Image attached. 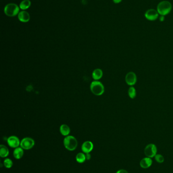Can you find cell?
Listing matches in <instances>:
<instances>
[{
  "label": "cell",
  "mask_w": 173,
  "mask_h": 173,
  "mask_svg": "<svg viewBox=\"0 0 173 173\" xmlns=\"http://www.w3.org/2000/svg\"><path fill=\"white\" fill-rule=\"evenodd\" d=\"M159 15L166 16L169 14L172 10V5L168 1H163L159 2L156 8Z\"/></svg>",
  "instance_id": "1"
},
{
  "label": "cell",
  "mask_w": 173,
  "mask_h": 173,
  "mask_svg": "<svg viewBox=\"0 0 173 173\" xmlns=\"http://www.w3.org/2000/svg\"><path fill=\"white\" fill-rule=\"evenodd\" d=\"M64 145L67 150L73 151L76 149L78 142L77 139L72 136H67L64 140Z\"/></svg>",
  "instance_id": "2"
},
{
  "label": "cell",
  "mask_w": 173,
  "mask_h": 173,
  "mask_svg": "<svg viewBox=\"0 0 173 173\" xmlns=\"http://www.w3.org/2000/svg\"><path fill=\"white\" fill-rule=\"evenodd\" d=\"M91 90L93 94L96 96H100L104 92V86L99 81H95L93 82L91 85Z\"/></svg>",
  "instance_id": "3"
},
{
  "label": "cell",
  "mask_w": 173,
  "mask_h": 173,
  "mask_svg": "<svg viewBox=\"0 0 173 173\" xmlns=\"http://www.w3.org/2000/svg\"><path fill=\"white\" fill-rule=\"evenodd\" d=\"M19 8L16 4L10 3L7 5L4 8V12L6 15L10 17H13L19 14Z\"/></svg>",
  "instance_id": "4"
},
{
  "label": "cell",
  "mask_w": 173,
  "mask_h": 173,
  "mask_svg": "<svg viewBox=\"0 0 173 173\" xmlns=\"http://www.w3.org/2000/svg\"><path fill=\"white\" fill-rule=\"evenodd\" d=\"M157 147L154 144H149L147 145L144 149L145 155L147 157L151 159L155 157V155L157 154Z\"/></svg>",
  "instance_id": "5"
},
{
  "label": "cell",
  "mask_w": 173,
  "mask_h": 173,
  "mask_svg": "<svg viewBox=\"0 0 173 173\" xmlns=\"http://www.w3.org/2000/svg\"><path fill=\"white\" fill-rule=\"evenodd\" d=\"M144 16L147 20L153 21L159 18V14L157 10L154 9H150L145 12Z\"/></svg>",
  "instance_id": "6"
},
{
  "label": "cell",
  "mask_w": 173,
  "mask_h": 173,
  "mask_svg": "<svg viewBox=\"0 0 173 173\" xmlns=\"http://www.w3.org/2000/svg\"><path fill=\"white\" fill-rule=\"evenodd\" d=\"M34 145V139L29 137L24 138L20 142V147L25 150H29L32 148Z\"/></svg>",
  "instance_id": "7"
},
{
  "label": "cell",
  "mask_w": 173,
  "mask_h": 173,
  "mask_svg": "<svg viewBox=\"0 0 173 173\" xmlns=\"http://www.w3.org/2000/svg\"><path fill=\"white\" fill-rule=\"evenodd\" d=\"M137 81V76L132 71L129 72L125 76V82L127 85L132 86L135 85Z\"/></svg>",
  "instance_id": "8"
},
{
  "label": "cell",
  "mask_w": 173,
  "mask_h": 173,
  "mask_svg": "<svg viewBox=\"0 0 173 173\" xmlns=\"http://www.w3.org/2000/svg\"><path fill=\"white\" fill-rule=\"evenodd\" d=\"M7 143L10 147L16 148L20 145V142L18 138L15 136H11L7 139Z\"/></svg>",
  "instance_id": "9"
},
{
  "label": "cell",
  "mask_w": 173,
  "mask_h": 173,
  "mask_svg": "<svg viewBox=\"0 0 173 173\" xmlns=\"http://www.w3.org/2000/svg\"><path fill=\"white\" fill-rule=\"evenodd\" d=\"M93 148V144L91 141H87L83 143L81 149L85 153H90Z\"/></svg>",
  "instance_id": "10"
},
{
  "label": "cell",
  "mask_w": 173,
  "mask_h": 173,
  "mask_svg": "<svg viewBox=\"0 0 173 173\" xmlns=\"http://www.w3.org/2000/svg\"><path fill=\"white\" fill-rule=\"evenodd\" d=\"M152 164V160L151 158L145 157L141 160L140 163V165L143 169H147L151 167Z\"/></svg>",
  "instance_id": "11"
},
{
  "label": "cell",
  "mask_w": 173,
  "mask_h": 173,
  "mask_svg": "<svg viewBox=\"0 0 173 173\" xmlns=\"http://www.w3.org/2000/svg\"><path fill=\"white\" fill-rule=\"evenodd\" d=\"M18 19L20 21L22 22H27L30 19V16L28 12L22 11L19 13L18 16Z\"/></svg>",
  "instance_id": "12"
},
{
  "label": "cell",
  "mask_w": 173,
  "mask_h": 173,
  "mask_svg": "<svg viewBox=\"0 0 173 173\" xmlns=\"http://www.w3.org/2000/svg\"><path fill=\"white\" fill-rule=\"evenodd\" d=\"M24 154V149L21 147H17L13 151V156L15 159H19L22 158Z\"/></svg>",
  "instance_id": "13"
},
{
  "label": "cell",
  "mask_w": 173,
  "mask_h": 173,
  "mask_svg": "<svg viewBox=\"0 0 173 173\" xmlns=\"http://www.w3.org/2000/svg\"><path fill=\"white\" fill-rule=\"evenodd\" d=\"M103 71H102L101 69H95V71H93L92 77L94 80L98 81L102 78V77H103Z\"/></svg>",
  "instance_id": "14"
},
{
  "label": "cell",
  "mask_w": 173,
  "mask_h": 173,
  "mask_svg": "<svg viewBox=\"0 0 173 173\" xmlns=\"http://www.w3.org/2000/svg\"><path fill=\"white\" fill-rule=\"evenodd\" d=\"M60 132L63 136H67L70 133V129L68 125H62L60 128Z\"/></svg>",
  "instance_id": "15"
},
{
  "label": "cell",
  "mask_w": 173,
  "mask_h": 173,
  "mask_svg": "<svg viewBox=\"0 0 173 173\" xmlns=\"http://www.w3.org/2000/svg\"><path fill=\"white\" fill-rule=\"evenodd\" d=\"M9 153V151L8 148L6 146L1 145L0 146V157H8Z\"/></svg>",
  "instance_id": "16"
},
{
  "label": "cell",
  "mask_w": 173,
  "mask_h": 173,
  "mask_svg": "<svg viewBox=\"0 0 173 173\" xmlns=\"http://www.w3.org/2000/svg\"><path fill=\"white\" fill-rule=\"evenodd\" d=\"M31 2L30 0H24L20 3L19 7L22 10H26L30 6Z\"/></svg>",
  "instance_id": "17"
},
{
  "label": "cell",
  "mask_w": 173,
  "mask_h": 173,
  "mask_svg": "<svg viewBox=\"0 0 173 173\" xmlns=\"http://www.w3.org/2000/svg\"><path fill=\"white\" fill-rule=\"evenodd\" d=\"M86 159V156L84 153L79 152L76 156V160L79 163H83Z\"/></svg>",
  "instance_id": "18"
},
{
  "label": "cell",
  "mask_w": 173,
  "mask_h": 173,
  "mask_svg": "<svg viewBox=\"0 0 173 173\" xmlns=\"http://www.w3.org/2000/svg\"><path fill=\"white\" fill-rule=\"evenodd\" d=\"M129 96L131 99H134L136 97V90L134 86H130L128 90Z\"/></svg>",
  "instance_id": "19"
},
{
  "label": "cell",
  "mask_w": 173,
  "mask_h": 173,
  "mask_svg": "<svg viewBox=\"0 0 173 173\" xmlns=\"http://www.w3.org/2000/svg\"><path fill=\"white\" fill-rule=\"evenodd\" d=\"M13 162L12 160L10 159H6L4 161V165L6 168L10 169L13 166Z\"/></svg>",
  "instance_id": "20"
},
{
  "label": "cell",
  "mask_w": 173,
  "mask_h": 173,
  "mask_svg": "<svg viewBox=\"0 0 173 173\" xmlns=\"http://www.w3.org/2000/svg\"><path fill=\"white\" fill-rule=\"evenodd\" d=\"M154 157H155V161H157V163H163L164 162V161H165L164 157L161 154H156V155H155Z\"/></svg>",
  "instance_id": "21"
},
{
  "label": "cell",
  "mask_w": 173,
  "mask_h": 173,
  "mask_svg": "<svg viewBox=\"0 0 173 173\" xmlns=\"http://www.w3.org/2000/svg\"><path fill=\"white\" fill-rule=\"evenodd\" d=\"M159 21L161 22H163L165 20V16L163 15H160L159 17Z\"/></svg>",
  "instance_id": "22"
},
{
  "label": "cell",
  "mask_w": 173,
  "mask_h": 173,
  "mask_svg": "<svg viewBox=\"0 0 173 173\" xmlns=\"http://www.w3.org/2000/svg\"><path fill=\"white\" fill-rule=\"evenodd\" d=\"M116 173H128V172L126 171V170H125L123 169H121V170H119V171L117 172Z\"/></svg>",
  "instance_id": "23"
},
{
  "label": "cell",
  "mask_w": 173,
  "mask_h": 173,
  "mask_svg": "<svg viewBox=\"0 0 173 173\" xmlns=\"http://www.w3.org/2000/svg\"><path fill=\"white\" fill-rule=\"evenodd\" d=\"M85 156H86V159L87 160H89V159H91V155L89 154V153H86Z\"/></svg>",
  "instance_id": "24"
},
{
  "label": "cell",
  "mask_w": 173,
  "mask_h": 173,
  "mask_svg": "<svg viewBox=\"0 0 173 173\" xmlns=\"http://www.w3.org/2000/svg\"><path fill=\"white\" fill-rule=\"evenodd\" d=\"M122 0H113V2L115 3V4H119L121 2H122Z\"/></svg>",
  "instance_id": "25"
}]
</instances>
